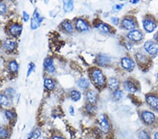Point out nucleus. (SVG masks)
<instances>
[{
	"mask_svg": "<svg viewBox=\"0 0 158 139\" xmlns=\"http://www.w3.org/2000/svg\"><path fill=\"white\" fill-rule=\"evenodd\" d=\"M52 139H65V138H63V137H61V136H53Z\"/></svg>",
	"mask_w": 158,
	"mask_h": 139,
	"instance_id": "58836bf2",
	"label": "nucleus"
},
{
	"mask_svg": "<svg viewBox=\"0 0 158 139\" xmlns=\"http://www.w3.org/2000/svg\"><path fill=\"white\" fill-rule=\"evenodd\" d=\"M42 136V131L39 129H36L30 133L28 139H40Z\"/></svg>",
	"mask_w": 158,
	"mask_h": 139,
	"instance_id": "6ab92c4d",
	"label": "nucleus"
},
{
	"mask_svg": "<svg viewBox=\"0 0 158 139\" xmlns=\"http://www.w3.org/2000/svg\"><path fill=\"white\" fill-rule=\"evenodd\" d=\"M44 65L46 70L49 73H53L55 72V67L53 65V60L52 58L48 57L44 60Z\"/></svg>",
	"mask_w": 158,
	"mask_h": 139,
	"instance_id": "1a4fd4ad",
	"label": "nucleus"
},
{
	"mask_svg": "<svg viewBox=\"0 0 158 139\" xmlns=\"http://www.w3.org/2000/svg\"><path fill=\"white\" fill-rule=\"evenodd\" d=\"M146 101L152 108L158 110V97L154 96H148L146 97Z\"/></svg>",
	"mask_w": 158,
	"mask_h": 139,
	"instance_id": "dca6fc26",
	"label": "nucleus"
},
{
	"mask_svg": "<svg viewBox=\"0 0 158 139\" xmlns=\"http://www.w3.org/2000/svg\"><path fill=\"white\" fill-rule=\"evenodd\" d=\"M86 100L90 103V104H94L96 102V100H97V95H96V93L94 91H89V92L86 93Z\"/></svg>",
	"mask_w": 158,
	"mask_h": 139,
	"instance_id": "2eb2a0df",
	"label": "nucleus"
},
{
	"mask_svg": "<svg viewBox=\"0 0 158 139\" xmlns=\"http://www.w3.org/2000/svg\"><path fill=\"white\" fill-rule=\"evenodd\" d=\"M144 29L148 32H152L154 31V30L156 28V24L153 21L150 19H146L143 22Z\"/></svg>",
	"mask_w": 158,
	"mask_h": 139,
	"instance_id": "6e6552de",
	"label": "nucleus"
},
{
	"mask_svg": "<svg viewBox=\"0 0 158 139\" xmlns=\"http://www.w3.org/2000/svg\"><path fill=\"white\" fill-rule=\"evenodd\" d=\"M70 98L73 101L77 102L79 100H80L81 98V93L78 91L73 90L70 92Z\"/></svg>",
	"mask_w": 158,
	"mask_h": 139,
	"instance_id": "5701e85b",
	"label": "nucleus"
},
{
	"mask_svg": "<svg viewBox=\"0 0 158 139\" xmlns=\"http://www.w3.org/2000/svg\"><path fill=\"white\" fill-rule=\"evenodd\" d=\"M23 20H24L25 22H27L29 20L30 16H29V14H27L26 11L23 12Z\"/></svg>",
	"mask_w": 158,
	"mask_h": 139,
	"instance_id": "72a5a7b5",
	"label": "nucleus"
},
{
	"mask_svg": "<svg viewBox=\"0 0 158 139\" xmlns=\"http://www.w3.org/2000/svg\"><path fill=\"white\" fill-rule=\"evenodd\" d=\"M121 64L122 67L124 68V69L127 70H129H129H133L135 66V63L134 62V60L127 57H124L123 59H122Z\"/></svg>",
	"mask_w": 158,
	"mask_h": 139,
	"instance_id": "0eeeda50",
	"label": "nucleus"
},
{
	"mask_svg": "<svg viewBox=\"0 0 158 139\" xmlns=\"http://www.w3.org/2000/svg\"><path fill=\"white\" fill-rule=\"evenodd\" d=\"M141 117L143 122L147 125H152L155 120V116L154 114L151 112H148V111L143 112L141 114Z\"/></svg>",
	"mask_w": 158,
	"mask_h": 139,
	"instance_id": "39448f33",
	"label": "nucleus"
},
{
	"mask_svg": "<svg viewBox=\"0 0 158 139\" xmlns=\"http://www.w3.org/2000/svg\"><path fill=\"white\" fill-rule=\"evenodd\" d=\"M108 86L111 90L116 91L119 87L118 81L115 78H110L108 80Z\"/></svg>",
	"mask_w": 158,
	"mask_h": 139,
	"instance_id": "a211bd4d",
	"label": "nucleus"
},
{
	"mask_svg": "<svg viewBox=\"0 0 158 139\" xmlns=\"http://www.w3.org/2000/svg\"><path fill=\"white\" fill-rule=\"evenodd\" d=\"M78 86L82 88H87L89 87V82L86 79V78H80L78 80Z\"/></svg>",
	"mask_w": 158,
	"mask_h": 139,
	"instance_id": "4be33fe9",
	"label": "nucleus"
},
{
	"mask_svg": "<svg viewBox=\"0 0 158 139\" xmlns=\"http://www.w3.org/2000/svg\"><path fill=\"white\" fill-rule=\"evenodd\" d=\"M75 26H76V28L81 32L87 31L89 30L88 25L86 24V22L84 21V20L80 19V18L77 20V21L75 22Z\"/></svg>",
	"mask_w": 158,
	"mask_h": 139,
	"instance_id": "f8f14e48",
	"label": "nucleus"
},
{
	"mask_svg": "<svg viewBox=\"0 0 158 139\" xmlns=\"http://www.w3.org/2000/svg\"><path fill=\"white\" fill-rule=\"evenodd\" d=\"M5 115L6 117L9 119V120H13L15 117V115L14 112H12L11 110H6L5 112Z\"/></svg>",
	"mask_w": 158,
	"mask_h": 139,
	"instance_id": "c756f323",
	"label": "nucleus"
},
{
	"mask_svg": "<svg viewBox=\"0 0 158 139\" xmlns=\"http://www.w3.org/2000/svg\"><path fill=\"white\" fill-rule=\"evenodd\" d=\"M124 87L125 88V89L127 91H128V92L131 93H134L137 91L136 86L132 81H126V82L124 83Z\"/></svg>",
	"mask_w": 158,
	"mask_h": 139,
	"instance_id": "f3484780",
	"label": "nucleus"
},
{
	"mask_svg": "<svg viewBox=\"0 0 158 139\" xmlns=\"http://www.w3.org/2000/svg\"><path fill=\"white\" fill-rule=\"evenodd\" d=\"M73 1H64L63 2V9L65 12H70L73 10Z\"/></svg>",
	"mask_w": 158,
	"mask_h": 139,
	"instance_id": "aec40b11",
	"label": "nucleus"
},
{
	"mask_svg": "<svg viewBox=\"0 0 158 139\" xmlns=\"http://www.w3.org/2000/svg\"><path fill=\"white\" fill-rule=\"evenodd\" d=\"M155 139H158V132L155 134Z\"/></svg>",
	"mask_w": 158,
	"mask_h": 139,
	"instance_id": "ea45409f",
	"label": "nucleus"
},
{
	"mask_svg": "<svg viewBox=\"0 0 158 139\" xmlns=\"http://www.w3.org/2000/svg\"><path fill=\"white\" fill-rule=\"evenodd\" d=\"M35 67V65L33 63H30L29 65H28V70H27V76H29L30 75V73H31L33 70H34Z\"/></svg>",
	"mask_w": 158,
	"mask_h": 139,
	"instance_id": "473e14b6",
	"label": "nucleus"
},
{
	"mask_svg": "<svg viewBox=\"0 0 158 139\" xmlns=\"http://www.w3.org/2000/svg\"><path fill=\"white\" fill-rule=\"evenodd\" d=\"M9 136V131L4 126H0V139H6Z\"/></svg>",
	"mask_w": 158,
	"mask_h": 139,
	"instance_id": "b1692460",
	"label": "nucleus"
},
{
	"mask_svg": "<svg viewBox=\"0 0 158 139\" xmlns=\"http://www.w3.org/2000/svg\"><path fill=\"white\" fill-rule=\"evenodd\" d=\"M44 87L49 90H53L55 87V83L50 78H46L44 80Z\"/></svg>",
	"mask_w": 158,
	"mask_h": 139,
	"instance_id": "412c9836",
	"label": "nucleus"
},
{
	"mask_svg": "<svg viewBox=\"0 0 158 139\" xmlns=\"http://www.w3.org/2000/svg\"><path fill=\"white\" fill-rule=\"evenodd\" d=\"M98 124L100 126V128L101 131L103 133H108L110 131V125L109 123L107 120V119L105 117L104 115H101L98 117Z\"/></svg>",
	"mask_w": 158,
	"mask_h": 139,
	"instance_id": "423d86ee",
	"label": "nucleus"
},
{
	"mask_svg": "<svg viewBox=\"0 0 158 139\" xmlns=\"http://www.w3.org/2000/svg\"><path fill=\"white\" fill-rule=\"evenodd\" d=\"M139 137L140 139H150V136L147 131L141 130L139 132Z\"/></svg>",
	"mask_w": 158,
	"mask_h": 139,
	"instance_id": "c85d7f7f",
	"label": "nucleus"
},
{
	"mask_svg": "<svg viewBox=\"0 0 158 139\" xmlns=\"http://www.w3.org/2000/svg\"><path fill=\"white\" fill-rule=\"evenodd\" d=\"M122 25L123 27L129 30H133V29L135 28L136 27V25H135V22L133 21V20L130 19V18H125L122 21Z\"/></svg>",
	"mask_w": 158,
	"mask_h": 139,
	"instance_id": "4468645a",
	"label": "nucleus"
},
{
	"mask_svg": "<svg viewBox=\"0 0 158 139\" xmlns=\"http://www.w3.org/2000/svg\"><path fill=\"white\" fill-rule=\"evenodd\" d=\"M6 11V6L4 2H0V14H4Z\"/></svg>",
	"mask_w": 158,
	"mask_h": 139,
	"instance_id": "2f4dec72",
	"label": "nucleus"
},
{
	"mask_svg": "<svg viewBox=\"0 0 158 139\" xmlns=\"http://www.w3.org/2000/svg\"><path fill=\"white\" fill-rule=\"evenodd\" d=\"M43 20V18L40 16L39 13L37 12V9L34 11V14H33L32 18L31 19V28L32 30H35L38 28L40 26L41 22H42Z\"/></svg>",
	"mask_w": 158,
	"mask_h": 139,
	"instance_id": "7ed1b4c3",
	"label": "nucleus"
},
{
	"mask_svg": "<svg viewBox=\"0 0 158 139\" xmlns=\"http://www.w3.org/2000/svg\"><path fill=\"white\" fill-rule=\"evenodd\" d=\"M22 26L19 24H13L9 28V32L12 36L17 37L21 34Z\"/></svg>",
	"mask_w": 158,
	"mask_h": 139,
	"instance_id": "9d476101",
	"label": "nucleus"
},
{
	"mask_svg": "<svg viewBox=\"0 0 158 139\" xmlns=\"http://www.w3.org/2000/svg\"><path fill=\"white\" fill-rule=\"evenodd\" d=\"M98 64L101 66H104L110 63V58L105 54H99L97 57Z\"/></svg>",
	"mask_w": 158,
	"mask_h": 139,
	"instance_id": "9b49d317",
	"label": "nucleus"
},
{
	"mask_svg": "<svg viewBox=\"0 0 158 139\" xmlns=\"http://www.w3.org/2000/svg\"><path fill=\"white\" fill-rule=\"evenodd\" d=\"M18 68H19V65H18L17 63L15 61V60H13V61H11L9 64V69L10 70V71L12 72H15L18 70Z\"/></svg>",
	"mask_w": 158,
	"mask_h": 139,
	"instance_id": "cd10ccee",
	"label": "nucleus"
},
{
	"mask_svg": "<svg viewBox=\"0 0 158 139\" xmlns=\"http://www.w3.org/2000/svg\"><path fill=\"white\" fill-rule=\"evenodd\" d=\"M3 46L6 50L9 51H12L16 47V42L13 41L12 39H8L4 40V42H3Z\"/></svg>",
	"mask_w": 158,
	"mask_h": 139,
	"instance_id": "ddd939ff",
	"label": "nucleus"
},
{
	"mask_svg": "<svg viewBox=\"0 0 158 139\" xmlns=\"http://www.w3.org/2000/svg\"><path fill=\"white\" fill-rule=\"evenodd\" d=\"M92 78L94 82L99 87H103L105 84V77L103 72L99 69H94L92 71Z\"/></svg>",
	"mask_w": 158,
	"mask_h": 139,
	"instance_id": "f257e3e1",
	"label": "nucleus"
},
{
	"mask_svg": "<svg viewBox=\"0 0 158 139\" xmlns=\"http://www.w3.org/2000/svg\"><path fill=\"white\" fill-rule=\"evenodd\" d=\"M157 78H158V74H157Z\"/></svg>",
	"mask_w": 158,
	"mask_h": 139,
	"instance_id": "a19ab883",
	"label": "nucleus"
},
{
	"mask_svg": "<svg viewBox=\"0 0 158 139\" xmlns=\"http://www.w3.org/2000/svg\"><path fill=\"white\" fill-rule=\"evenodd\" d=\"M137 56H138V59H139L140 61H141V62H144L145 60L146 59V56H145L143 54H139Z\"/></svg>",
	"mask_w": 158,
	"mask_h": 139,
	"instance_id": "f704fd0d",
	"label": "nucleus"
},
{
	"mask_svg": "<svg viewBox=\"0 0 158 139\" xmlns=\"http://www.w3.org/2000/svg\"><path fill=\"white\" fill-rule=\"evenodd\" d=\"M69 111H70V115H73L74 113H75V110H74V108H73V107H70V108Z\"/></svg>",
	"mask_w": 158,
	"mask_h": 139,
	"instance_id": "4c0bfd02",
	"label": "nucleus"
},
{
	"mask_svg": "<svg viewBox=\"0 0 158 139\" xmlns=\"http://www.w3.org/2000/svg\"><path fill=\"white\" fill-rule=\"evenodd\" d=\"M111 21H112V22H113L114 25H118V22H119V19L118 18H116V17H113V18H112Z\"/></svg>",
	"mask_w": 158,
	"mask_h": 139,
	"instance_id": "c9c22d12",
	"label": "nucleus"
},
{
	"mask_svg": "<svg viewBox=\"0 0 158 139\" xmlns=\"http://www.w3.org/2000/svg\"><path fill=\"white\" fill-rule=\"evenodd\" d=\"M144 49L149 54L154 55L158 52V44L152 41H148L144 44Z\"/></svg>",
	"mask_w": 158,
	"mask_h": 139,
	"instance_id": "f03ea898",
	"label": "nucleus"
},
{
	"mask_svg": "<svg viewBox=\"0 0 158 139\" xmlns=\"http://www.w3.org/2000/svg\"><path fill=\"white\" fill-rule=\"evenodd\" d=\"M122 6H123V4H118L115 6V9L117 10H119L122 8Z\"/></svg>",
	"mask_w": 158,
	"mask_h": 139,
	"instance_id": "e433bc0d",
	"label": "nucleus"
},
{
	"mask_svg": "<svg viewBox=\"0 0 158 139\" xmlns=\"http://www.w3.org/2000/svg\"><path fill=\"white\" fill-rule=\"evenodd\" d=\"M96 27H97L101 32H103V33H109L110 32V27L107 25L103 23V22L99 23L97 26H96Z\"/></svg>",
	"mask_w": 158,
	"mask_h": 139,
	"instance_id": "393cba45",
	"label": "nucleus"
},
{
	"mask_svg": "<svg viewBox=\"0 0 158 139\" xmlns=\"http://www.w3.org/2000/svg\"><path fill=\"white\" fill-rule=\"evenodd\" d=\"M113 94H114V98H117V99H118V100L121 99V98H122V92H121L120 90L114 91V93H113Z\"/></svg>",
	"mask_w": 158,
	"mask_h": 139,
	"instance_id": "7c9ffc66",
	"label": "nucleus"
},
{
	"mask_svg": "<svg viewBox=\"0 0 158 139\" xmlns=\"http://www.w3.org/2000/svg\"><path fill=\"white\" fill-rule=\"evenodd\" d=\"M127 37L130 40H131V41L139 42L143 39V35L141 31H139L138 30H133L129 32L128 35H127Z\"/></svg>",
	"mask_w": 158,
	"mask_h": 139,
	"instance_id": "20e7f679",
	"label": "nucleus"
},
{
	"mask_svg": "<svg viewBox=\"0 0 158 139\" xmlns=\"http://www.w3.org/2000/svg\"><path fill=\"white\" fill-rule=\"evenodd\" d=\"M62 27L66 32H69V33H70V32H72L73 31V25L69 21L63 22V24H62Z\"/></svg>",
	"mask_w": 158,
	"mask_h": 139,
	"instance_id": "a878e982",
	"label": "nucleus"
},
{
	"mask_svg": "<svg viewBox=\"0 0 158 139\" xmlns=\"http://www.w3.org/2000/svg\"><path fill=\"white\" fill-rule=\"evenodd\" d=\"M9 104V98L7 96L4 94H0V105L7 106Z\"/></svg>",
	"mask_w": 158,
	"mask_h": 139,
	"instance_id": "bb28decb",
	"label": "nucleus"
}]
</instances>
